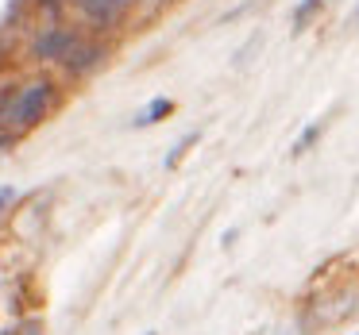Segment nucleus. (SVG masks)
Masks as SVG:
<instances>
[{
  "instance_id": "1",
  "label": "nucleus",
  "mask_w": 359,
  "mask_h": 335,
  "mask_svg": "<svg viewBox=\"0 0 359 335\" xmlns=\"http://www.w3.org/2000/svg\"><path fill=\"white\" fill-rule=\"evenodd\" d=\"M47 104H50V85L47 81H35V85H27L24 93L16 97V104H12V120H16V124H35Z\"/></svg>"
},
{
  "instance_id": "2",
  "label": "nucleus",
  "mask_w": 359,
  "mask_h": 335,
  "mask_svg": "<svg viewBox=\"0 0 359 335\" xmlns=\"http://www.w3.org/2000/svg\"><path fill=\"white\" fill-rule=\"evenodd\" d=\"M78 4H81V8H86L93 20L109 24V20H116V16H120V4H124V0H78Z\"/></svg>"
},
{
  "instance_id": "3",
  "label": "nucleus",
  "mask_w": 359,
  "mask_h": 335,
  "mask_svg": "<svg viewBox=\"0 0 359 335\" xmlns=\"http://www.w3.org/2000/svg\"><path fill=\"white\" fill-rule=\"evenodd\" d=\"M170 108H174V104L166 101V97H158V101H151L147 108H143L140 116H135V124H140V127H143V124H158V116H166Z\"/></svg>"
},
{
  "instance_id": "4",
  "label": "nucleus",
  "mask_w": 359,
  "mask_h": 335,
  "mask_svg": "<svg viewBox=\"0 0 359 335\" xmlns=\"http://www.w3.org/2000/svg\"><path fill=\"white\" fill-rule=\"evenodd\" d=\"M317 8H320V0H305L302 8L294 12V27H297V31H302V27H305V20H309L313 12H317Z\"/></svg>"
},
{
  "instance_id": "5",
  "label": "nucleus",
  "mask_w": 359,
  "mask_h": 335,
  "mask_svg": "<svg viewBox=\"0 0 359 335\" xmlns=\"http://www.w3.org/2000/svg\"><path fill=\"white\" fill-rule=\"evenodd\" d=\"M12 197H16V193H12V189H8V185L0 189V208H4V204H8V201H12Z\"/></svg>"
},
{
  "instance_id": "6",
  "label": "nucleus",
  "mask_w": 359,
  "mask_h": 335,
  "mask_svg": "<svg viewBox=\"0 0 359 335\" xmlns=\"http://www.w3.org/2000/svg\"><path fill=\"white\" fill-rule=\"evenodd\" d=\"M351 20H359V4H355V8H351Z\"/></svg>"
}]
</instances>
